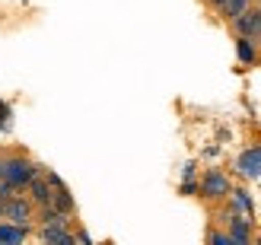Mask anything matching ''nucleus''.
I'll list each match as a JSON object with an SVG mask.
<instances>
[{
	"label": "nucleus",
	"instance_id": "4",
	"mask_svg": "<svg viewBox=\"0 0 261 245\" xmlns=\"http://www.w3.org/2000/svg\"><path fill=\"white\" fill-rule=\"evenodd\" d=\"M232 29H236V35L242 38H252V42H261V7H252L245 10L242 16L232 22Z\"/></svg>",
	"mask_w": 261,
	"mask_h": 245
},
{
	"label": "nucleus",
	"instance_id": "16",
	"mask_svg": "<svg viewBox=\"0 0 261 245\" xmlns=\"http://www.w3.org/2000/svg\"><path fill=\"white\" fill-rule=\"evenodd\" d=\"M55 245H76V236L70 233V236H64V239H61V242H55Z\"/></svg>",
	"mask_w": 261,
	"mask_h": 245
},
{
	"label": "nucleus",
	"instance_id": "11",
	"mask_svg": "<svg viewBox=\"0 0 261 245\" xmlns=\"http://www.w3.org/2000/svg\"><path fill=\"white\" fill-rule=\"evenodd\" d=\"M51 207H55L61 216H70V213H73V195L67 191V185L55 191V201H51Z\"/></svg>",
	"mask_w": 261,
	"mask_h": 245
},
{
	"label": "nucleus",
	"instance_id": "8",
	"mask_svg": "<svg viewBox=\"0 0 261 245\" xmlns=\"http://www.w3.org/2000/svg\"><path fill=\"white\" fill-rule=\"evenodd\" d=\"M25 239H29V226L0 223V245H25Z\"/></svg>",
	"mask_w": 261,
	"mask_h": 245
},
{
	"label": "nucleus",
	"instance_id": "6",
	"mask_svg": "<svg viewBox=\"0 0 261 245\" xmlns=\"http://www.w3.org/2000/svg\"><path fill=\"white\" fill-rule=\"evenodd\" d=\"M25 188H29V201L38 204V207H48V204L55 201V188L48 185V178H42V172H38Z\"/></svg>",
	"mask_w": 261,
	"mask_h": 245
},
{
	"label": "nucleus",
	"instance_id": "17",
	"mask_svg": "<svg viewBox=\"0 0 261 245\" xmlns=\"http://www.w3.org/2000/svg\"><path fill=\"white\" fill-rule=\"evenodd\" d=\"M76 242H80V245H93V239H89L86 233H76Z\"/></svg>",
	"mask_w": 261,
	"mask_h": 245
},
{
	"label": "nucleus",
	"instance_id": "19",
	"mask_svg": "<svg viewBox=\"0 0 261 245\" xmlns=\"http://www.w3.org/2000/svg\"><path fill=\"white\" fill-rule=\"evenodd\" d=\"M255 245H261V239H258V242H255Z\"/></svg>",
	"mask_w": 261,
	"mask_h": 245
},
{
	"label": "nucleus",
	"instance_id": "13",
	"mask_svg": "<svg viewBox=\"0 0 261 245\" xmlns=\"http://www.w3.org/2000/svg\"><path fill=\"white\" fill-rule=\"evenodd\" d=\"M232 204H236L239 213L252 216V198H249V191H232Z\"/></svg>",
	"mask_w": 261,
	"mask_h": 245
},
{
	"label": "nucleus",
	"instance_id": "12",
	"mask_svg": "<svg viewBox=\"0 0 261 245\" xmlns=\"http://www.w3.org/2000/svg\"><path fill=\"white\" fill-rule=\"evenodd\" d=\"M64 236H70L67 220H64V223H48V226H42V242H45V245H55V242H61Z\"/></svg>",
	"mask_w": 261,
	"mask_h": 245
},
{
	"label": "nucleus",
	"instance_id": "1",
	"mask_svg": "<svg viewBox=\"0 0 261 245\" xmlns=\"http://www.w3.org/2000/svg\"><path fill=\"white\" fill-rule=\"evenodd\" d=\"M38 172H42V166H35L25 156H13V153H4V156H0V185H4L10 195L13 191H22Z\"/></svg>",
	"mask_w": 261,
	"mask_h": 245
},
{
	"label": "nucleus",
	"instance_id": "5",
	"mask_svg": "<svg viewBox=\"0 0 261 245\" xmlns=\"http://www.w3.org/2000/svg\"><path fill=\"white\" fill-rule=\"evenodd\" d=\"M236 169H239L242 178H258V175H261V147L242 150L239 159H236Z\"/></svg>",
	"mask_w": 261,
	"mask_h": 245
},
{
	"label": "nucleus",
	"instance_id": "15",
	"mask_svg": "<svg viewBox=\"0 0 261 245\" xmlns=\"http://www.w3.org/2000/svg\"><path fill=\"white\" fill-rule=\"evenodd\" d=\"M7 198H10V191L0 185V216H4V204H7Z\"/></svg>",
	"mask_w": 261,
	"mask_h": 245
},
{
	"label": "nucleus",
	"instance_id": "7",
	"mask_svg": "<svg viewBox=\"0 0 261 245\" xmlns=\"http://www.w3.org/2000/svg\"><path fill=\"white\" fill-rule=\"evenodd\" d=\"M226 236L232 239V245H252V226H249V220H242V216H232Z\"/></svg>",
	"mask_w": 261,
	"mask_h": 245
},
{
	"label": "nucleus",
	"instance_id": "18",
	"mask_svg": "<svg viewBox=\"0 0 261 245\" xmlns=\"http://www.w3.org/2000/svg\"><path fill=\"white\" fill-rule=\"evenodd\" d=\"M204 4H207V7H214V10H220V7L226 4V0H204Z\"/></svg>",
	"mask_w": 261,
	"mask_h": 245
},
{
	"label": "nucleus",
	"instance_id": "3",
	"mask_svg": "<svg viewBox=\"0 0 261 245\" xmlns=\"http://www.w3.org/2000/svg\"><path fill=\"white\" fill-rule=\"evenodd\" d=\"M232 195V185H229V178L220 172V169H211L204 175V182H201V198L207 201H220V198H226Z\"/></svg>",
	"mask_w": 261,
	"mask_h": 245
},
{
	"label": "nucleus",
	"instance_id": "9",
	"mask_svg": "<svg viewBox=\"0 0 261 245\" xmlns=\"http://www.w3.org/2000/svg\"><path fill=\"white\" fill-rule=\"evenodd\" d=\"M236 58L245 64V67H252V64L258 61V51H255V42H252V38L236 35Z\"/></svg>",
	"mask_w": 261,
	"mask_h": 245
},
{
	"label": "nucleus",
	"instance_id": "14",
	"mask_svg": "<svg viewBox=\"0 0 261 245\" xmlns=\"http://www.w3.org/2000/svg\"><path fill=\"white\" fill-rule=\"evenodd\" d=\"M211 245H232V239H229L226 233H214V236H211Z\"/></svg>",
	"mask_w": 261,
	"mask_h": 245
},
{
	"label": "nucleus",
	"instance_id": "2",
	"mask_svg": "<svg viewBox=\"0 0 261 245\" xmlns=\"http://www.w3.org/2000/svg\"><path fill=\"white\" fill-rule=\"evenodd\" d=\"M4 220L13 226H29L32 223V201L29 198H19V195H10L4 204Z\"/></svg>",
	"mask_w": 261,
	"mask_h": 245
},
{
	"label": "nucleus",
	"instance_id": "10",
	"mask_svg": "<svg viewBox=\"0 0 261 245\" xmlns=\"http://www.w3.org/2000/svg\"><path fill=\"white\" fill-rule=\"evenodd\" d=\"M245 10H252V0H226V4L220 7V16H223L226 22H236Z\"/></svg>",
	"mask_w": 261,
	"mask_h": 245
}]
</instances>
